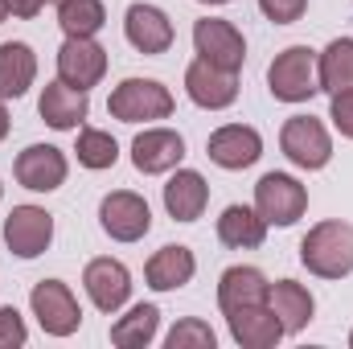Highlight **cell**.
I'll return each mask as SVG.
<instances>
[{
    "label": "cell",
    "mask_w": 353,
    "mask_h": 349,
    "mask_svg": "<svg viewBox=\"0 0 353 349\" xmlns=\"http://www.w3.org/2000/svg\"><path fill=\"white\" fill-rule=\"evenodd\" d=\"M103 74H107V50L94 37H66V46L58 50V79L90 90L103 83Z\"/></svg>",
    "instance_id": "obj_12"
},
{
    "label": "cell",
    "mask_w": 353,
    "mask_h": 349,
    "mask_svg": "<svg viewBox=\"0 0 353 349\" xmlns=\"http://www.w3.org/2000/svg\"><path fill=\"white\" fill-rule=\"evenodd\" d=\"M41 8H46V0H8V12H12V17H21V21L37 17Z\"/></svg>",
    "instance_id": "obj_33"
},
{
    "label": "cell",
    "mask_w": 353,
    "mask_h": 349,
    "mask_svg": "<svg viewBox=\"0 0 353 349\" xmlns=\"http://www.w3.org/2000/svg\"><path fill=\"white\" fill-rule=\"evenodd\" d=\"M25 341H29V329H25L21 312L12 304H4L0 308V349H21Z\"/></svg>",
    "instance_id": "obj_30"
},
{
    "label": "cell",
    "mask_w": 353,
    "mask_h": 349,
    "mask_svg": "<svg viewBox=\"0 0 353 349\" xmlns=\"http://www.w3.org/2000/svg\"><path fill=\"white\" fill-rule=\"evenodd\" d=\"M169 349H214L218 346V337H214V329L205 325V321H197V317H189V321H181L173 333H169Z\"/></svg>",
    "instance_id": "obj_29"
},
{
    "label": "cell",
    "mask_w": 353,
    "mask_h": 349,
    "mask_svg": "<svg viewBox=\"0 0 353 349\" xmlns=\"http://www.w3.org/2000/svg\"><path fill=\"white\" fill-rule=\"evenodd\" d=\"M99 226L103 235H111L115 243H140L152 230V210L140 193L132 189H115L99 201Z\"/></svg>",
    "instance_id": "obj_7"
},
{
    "label": "cell",
    "mask_w": 353,
    "mask_h": 349,
    "mask_svg": "<svg viewBox=\"0 0 353 349\" xmlns=\"http://www.w3.org/2000/svg\"><path fill=\"white\" fill-rule=\"evenodd\" d=\"M4 243L17 259H37L54 243V214L41 206H12L4 218Z\"/></svg>",
    "instance_id": "obj_9"
},
{
    "label": "cell",
    "mask_w": 353,
    "mask_h": 349,
    "mask_svg": "<svg viewBox=\"0 0 353 349\" xmlns=\"http://www.w3.org/2000/svg\"><path fill=\"white\" fill-rule=\"evenodd\" d=\"M193 50H197V58H205L210 66H222V70H230V74H239L243 62H247V41H243V33H239L230 21H222V17H205V21L193 25Z\"/></svg>",
    "instance_id": "obj_8"
},
{
    "label": "cell",
    "mask_w": 353,
    "mask_h": 349,
    "mask_svg": "<svg viewBox=\"0 0 353 349\" xmlns=\"http://www.w3.org/2000/svg\"><path fill=\"white\" fill-rule=\"evenodd\" d=\"M197 4H230V0H197Z\"/></svg>",
    "instance_id": "obj_36"
},
{
    "label": "cell",
    "mask_w": 353,
    "mask_h": 349,
    "mask_svg": "<svg viewBox=\"0 0 353 349\" xmlns=\"http://www.w3.org/2000/svg\"><path fill=\"white\" fill-rule=\"evenodd\" d=\"M205 157L218 165V169H251L259 157H263V136L247 123H222L218 132H210L205 140Z\"/></svg>",
    "instance_id": "obj_10"
},
{
    "label": "cell",
    "mask_w": 353,
    "mask_h": 349,
    "mask_svg": "<svg viewBox=\"0 0 353 349\" xmlns=\"http://www.w3.org/2000/svg\"><path fill=\"white\" fill-rule=\"evenodd\" d=\"M37 111H41V119L54 132H74L90 115V99H87V90H79L58 79V83H46L41 99H37Z\"/></svg>",
    "instance_id": "obj_17"
},
{
    "label": "cell",
    "mask_w": 353,
    "mask_h": 349,
    "mask_svg": "<svg viewBox=\"0 0 353 349\" xmlns=\"http://www.w3.org/2000/svg\"><path fill=\"white\" fill-rule=\"evenodd\" d=\"M255 210L267 226H292L308 210V189L288 173H263L255 185Z\"/></svg>",
    "instance_id": "obj_5"
},
{
    "label": "cell",
    "mask_w": 353,
    "mask_h": 349,
    "mask_svg": "<svg viewBox=\"0 0 353 349\" xmlns=\"http://www.w3.org/2000/svg\"><path fill=\"white\" fill-rule=\"evenodd\" d=\"M74 152H79V165L83 169H111L115 161H119V144H115V136L111 132H99V128H83L79 132V144H74Z\"/></svg>",
    "instance_id": "obj_28"
},
{
    "label": "cell",
    "mask_w": 353,
    "mask_h": 349,
    "mask_svg": "<svg viewBox=\"0 0 353 349\" xmlns=\"http://www.w3.org/2000/svg\"><path fill=\"white\" fill-rule=\"evenodd\" d=\"M226 321H230V337L243 349H271V346H279V337H283V325L271 312V304L234 308V312H226Z\"/></svg>",
    "instance_id": "obj_18"
},
{
    "label": "cell",
    "mask_w": 353,
    "mask_h": 349,
    "mask_svg": "<svg viewBox=\"0 0 353 349\" xmlns=\"http://www.w3.org/2000/svg\"><path fill=\"white\" fill-rule=\"evenodd\" d=\"M4 17H8V0H0V25H4Z\"/></svg>",
    "instance_id": "obj_35"
},
{
    "label": "cell",
    "mask_w": 353,
    "mask_h": 349,
    "mask_svg": "<svg viewBox=\"0 0 353 349\" xmlns=\"http://www.w3.org/2000/svg\"><path fill=\"white\" fill-rule=\"evenodd\" d=\"M205 201H210V185L205 177L193 173V169H176L165 185V210L176 222H197L205 214Z\"/></svg>",
    "instance_id": "obj_20"
},
{
    "label": "cell",
    "mask_w": 353,
    "mask_h": 349,
    "mask_svg": "<svg viewBox=\"0 0 353 349\" xmlns=\"http://www.w3.org/2000/svg\"><path fill=\"white\" fill-rule=\"evenodd\" d=\"M316 83L329 94L353 90V37H337L316 54Z\"/></svg>",
    "instance_id": "obj_25"
},
{
    "label": "cell",
    "mask_w": 353,
    "mask_h": 349,
    "mask_svg": "<svg viewBox=\"0 0 353 349\" xmlns=\"http://www.w3.org/2000/svg\"><path fill=\"white\" fill-rule=\"evenodd\" d=\"M185 90H189V99H193L197 107H205V111H226V107L239 99V74H230V70L210 66L205 58H197V62H189V70H185Z\"/></svg>",
    "instance_id": "obj_16"
},
{
    "label": "cell",
    "mask_w": 353,
    "mask_h": 349,
    "mask_svg": "<svg viewBox=\"0 0 353 349\" xmlns=\"http://www.w3.org/2000/svg\"><path fill=\"white\" fill-rule=\"evenodd\" d=\"M193 271H197V259H193V251L181 247V243L161 247L152 259L144 263V279H148L152 292H176V288H185V283L193 279Z\"/></svg>",
    "instance_id": "obj_21"
},
{
    "label": "cell",
    "mask_w": 353,
    "mask_h": 349,
    "mask_svg": "<svg viewBox=\"0 0 353 349\" xmlns=\"http://www.w3.org/2000/svg\"><path fill=\"white\" fill-rule=\"evenodd\" d=\"M37 79V54L25 41L0 46V99H21Z\"/></svg>",
    "instance_id": "obj_24"
},
{
    "label": "cell",
    "mask_w": 353,
    "mask_h": 349,
    "mask_svg": "<svg viewBox=\"0 0 353 349\" xmlns=\"http://www.w3.org/2000/svg\"><path fill=\"white\" fill-rule=\"evenodd\" d=\"M259 12L275 25H296L308 12V0H259Z\"/></svg>",
    "instance_id": "obj_31"
},
{
    "label": "cell",
    "mask_w": 353,
    "mask_h": 349,
    "mask_svg": "<svg viewBox=\"0 0 353 349\" xmlns=\"http://www.w3.org/2000/svg\"><path fill=\"white\" fill-rule=\"evenodd\" d=\"M54 4H58V0H54Z\"/></svg>",
    "instance_id": "obj_39"
},
{
    "label": "cell",
    "mask_w": 353,
    "mask_h": 349,
    "mask_svg": "<svg viewBox=\"0 0 353 349\" xmlns=\"http://www.w3.org/2000/svg\"><path fill=\"white\" fill-rule=\"evenodd\" d=\"M279 148L296 169H308V173H316L333 161V140L316 115H292L279 128Z\"/></svg>",
    "instance_id": "obj_4"
},
{
    "label": "cell",
    "mask_w": 353,
    "mask_h": 349,
    "mask_svg": "<svg viewBox=\"0 0 353 349\" xmlns=\"http://www.w3.org/2000/svg\"><path fill=\"white\" fill-rule=\"evenodd\" d=\"M111 119L119 123H152L173 115V90L157 79H123L107 99Z\"/></svg>",
    "instance_id": "obj_2"
},
{
    "label": "cell",
    "mask_w": 353,
    "mask_h": 349,
    "mask_svg": "<svg viewBox=\"0 0 353 349\" xmlns=\"http://www.w3.org/2000/svg\"><path fill=\"white\" fill-rule=\"evenodd\" d=\"M267 90L279 103H308L321 90V83H316V50L288 46L283 54H275V62L267 66Z\"/></svg>",
    "instance_id": "obj_3"
},
{
    "label": "cell",
    "mask_w": 353,
    "mask_h": 349,
    "mask_svg": "<svg viewBox=\"0 0 353 349\" xmlns=\"http://www.w3.org/2000/svg\"><path fill=\"white\" fill-rule=\"evenodd\" d=\"M267 239V222L251 206H226L218 218V243L230 251H255Z\"/></svg>",
    "instance_id": "obj_23"
},
{
    "label": "cell",
    "mask_w": 353,
    "mask_h": 349,
    "mask_svg": "<svg viewBox=\"0 0 353 349\" xmlns=\"http://www.w3.org/2000/svg\"><path fill=\"white\" fill-rule=\"evenodd\" d=\"M8 128H12V119H8V107H4V99H0V140L8 136Z\"/></svg>",
    "instance_id": "obj_34"
},
{
    "label": "cell",
    "mask_w": 353,
    "mask_h": 349,
    "mask_svg": "<svg viewBox=\"0 0 353 349\" xmlns=\"http://www.w3.org/2000/svg\"><path fill=\"white\" fill-rule=\"evenodd\" d=\"M58 25L66 37H94L107 25L103 0H58Z\"/></svg>",
    "instance_id": "obj_27"
},
{
    "label": "cell",
    "mask_w": 353,
    "mask_h": 349,
    "mask_svg": "<svg viewBox=\"0 0 353 349\" xmlns=\"http://www.w3.org/2000/svg\"><path fill=\"white\" fill-rule=\"evenodd\" d=\"M300 263L321 279H345L353 271V226L341 218L316 222L300 243Z\"/></svg>",
    "instance_id": "obj_1"
},
{
    "label": "cell",
    "mask_w": 353,
    "mask_h": 349,
    "mask_svg": "<svg viewBox=\"0 0 353 349\" xmlns=\"http://www.w3.org/2000/svg\"><path fill=\"white\" fill-rule=\"evenodd\" d=\"M267 275L259 267H226L222 279H218V308L222 312H234V308H247V304H267Z\"/></svg>",
    "instance_id": "obj_22"
},
{
    "label": "cell",
    "mask_w": 353,
    "mask_h": 349,
    "mask_svg": "<svg viewBox=\"0 0 353 349\" xmlns=\"http://www.w3.org/2000/svg\"><path fill=\"white\" fill-rule=\"evenodd\" d=\"M123 37L132 50L157 58V54H169L173 50V21L157 8V4H132L128 17H123Z\"/></svg>",
    "instance_id": "obj_15"
},
{
    "label": "cell",
    "mask_w": 353,
    "mask_h": 349,
    "mask_svg": "<svg viewBox=\"0 0 353 349\" xmlns=\"http://www.w3.org/2000/svg\"><path fill=\"white\" fill-rule=\"evenodd\" d=\"M181 161H185V140H181V132H173V128H144L132 140V165L144 177L173 173Z\"/></svg>",
    "instance_id": "obj_14"
},
{
    "label": "cell",
    "mask_w": 353,
    "mask_h": 349,
    "mask_svg": "<svg viewBox=\"0 0 353 349\" xmlns=\"http://www.w3.org/2000/svg\"><path fill=\"white\" fill-rule=\"evenodd\" d=\"M157 329H161V308H157V304H136L128 317H119V321L111 325V346L148 349L157 341Z\"/></svg>",
    "instance_id": "obj_26"
},
{
    "label": "cell",
    "mask_w": 353,
    "mask_h": 349,
    "mask_svg": "<svg viewBox=\"0 0 353 349\" xmlns=\"http://www.w3.org/2000/svg\"><path fill=\"white\" fill-rule=\"evenodd\" d=\"M329 119H333V128H337L345 140H353V90H337V94H333Z\"/></svg>",
    "instance_id": "obj_32"
},
{
    "label": "cell",
    "mask_w": 353,
    "mask_h": 349,
    "mask_svg": "<svg viewBox=\"0 0 353 349\" xmlns=\"http://www.w3.org/2000/svg\"><path fill=\"white\" fill-rule=\"evenodd\" d=\"M83 288H87L90 304L99 312L115 317L128 304V296H132V271L119 259H111V255L107 259H90L87 271H83Z\"/></svg>",
    "instance_id": "obj_11"
},
{
    "label": "cell",
    "mask_w": 353,
    "mask_h": 349,
    "mask_svg": "<svg viewBox=\"0 0 353 349\" xmlns=\"http://www.w3.org/2000/svg\"><path fill=\"white\" fill-rule=\"evenodd\" d=\"M0 193H4V185H0Z\"/></svg>",
    "instance_id": "obj_38"
},
{
    "label": "cell",
    "mask_w": 353,
    "mask_h": 349,
    "mask_svg": "<svg viewBox=\"0 0 353 349\" xmlns=\"http://www.w3.org/2000/svg\"><path fill=\"white\" fill-rule=\"evenodd\" d=\"M12 173H17V181L25 189H33V193H54V189L66 185L70 165H66V152L62 148H54V144H29L17 157Z\"/></svg>",
    "instance_id": "obj_13"
},
{
    "label": "cell",
    "mask_w": 353,
    "mask_h": 349,
    "mask_svg": "<svg viewBox=\"0 0 353 349\" xmlns=\"http://www.w3.org/2000/svg\"><path fill=\"white\" fill-rule=\"evenodd\" d=\"M350 346H353V333H350Z\"/></svg>",
    "instance_id": "obj_37"
},
{
    "label": "cell",
    "mask_w": 353,
    "mask_h": 349,
    "mask_svg": "<svg viewBox=\"0 0 353 349\" xmlns=\"http://www.w3.org/2000/svg\"><path fill=\"white\" fill-rule=\"evenodd\" d=\"M29 308H33L37 325H41L50 337H70V333H79V325H83V308H79L74 292H70L62 279H41V283H33Z\"/></svg>",
    "instance_id": "obj_6"
},
{
    "label": "cell",
    "mask_w": 353,
    "mask_h": 349,
    "mask_svg": "<svg viewBox=\"0 0 353 349\" xmlns=\"http://www.w3.org/2000/svg\"><path fill=\"white\" fill-rule=\"evenodd\" d=\"M267 304H271V312L279 317L283 333L308 329V321H312V312H316L312 292H308L304 283H296V279H275V283L267 288Z\"/></svg>",
    "instance_id": "obj_19"
}]
</instances>
